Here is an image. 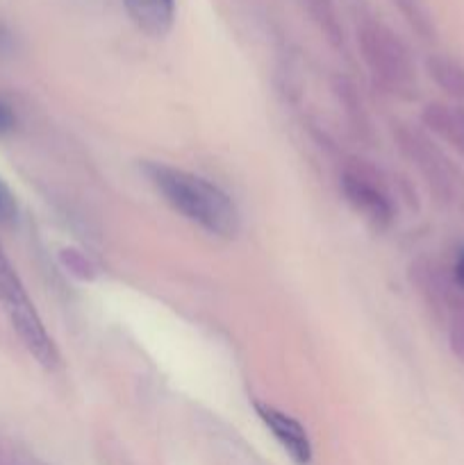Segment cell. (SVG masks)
I'll return each instance as SVG.
<instances>
[{
    "label": "cell",
    "mask_w": 464,
    "mask_h": 465,
    "mask_svg": "<svg viewBox=\"0 0 464 465\" xmlns=\"http://www.w3.org/2000/svg\"><path fill=\"white\" fill-rule=\"evenodd\" d=\"M421 121L432 134L464 154V104L430 103L423 107Z\"/></svg>",
    "instance_id": "cell-7"
},
{
    "label": "cell",
    "mask_w": 464,
    "mask_h": 465,
    "mask_svg": "<svg viewBox=\"0 0 464 465\" xmlns=\"http://www.w3.org/2000/svg\"><path fill=\"white\" fill-rule=\"evenodd\" d=\"M426 71L437 86L458 103H464V66L446 54H432L426 59Z\"/></svg>",
    "instance_id": "cell-9"
},
{
    "label": "cell",
    "mask_w": 464,
    "mask_h": 465,
    "mask_svg": "<svg viewBox=\"0 0 464 465\" xmlns=\"http://www.w3.org/2000/svg\"><path fill=\"white\" fill-rule=\"evenodd\" d=\"M9 44H12V39H9V32L5 30V27H0V50H7Z\"/></svg>",
    "instance_id": "cell-17"
},
{
    "label": "cell",
    "mask_w": 464,
    "mask_h": 465,
    "mask_svg": "<svg viewBox=\"0 0 464 465\" xmlns=\"http://www.w3.org/2000/svg\"><path fill=\"white\" fill-rule=\"evenodd\" d=\"M144 173L155 191L187 221L214 236L235 239L241 227L239 209L214 182L159 162H146Z\"/></svg>",
    "instance_id": "cell-1"
},
{
    "label": "cell",
    "mask_w": 464,
    "mask_h": 465,
    "mask_svg": "<svg viewBox=\"0 0 464 465\" xmlns=\"http://www.w3.org/2000/svg\"><path fill=\"white\" fill-rule=\"evenodd\" d=\"M449 343L455 357L464 363V312L455 313L449 325Z\"/></svg>",
    "instance_id": "cell-13"
},
{
    "label": "cell",
    "mask_w": 464,
    "mask_h": 465,
    "mask_svg": "<svg viewBox=\"0 0 464 465\" xmlns=\"http://www.w3.org/2000/svg\"><path fill=\"white\" fill-rule=\"evenodd\" d=\"M0 302H3L5 312H7L9 316V322H12L14 331H16V336L21 339V343L25 345L27 352H30L41 366L53 368L59 359L57 350H55L53 339H50L44 322H41L39 313H36L25 286L18 280L16 271L0 277Z\"/></svg>",
    "instance_id": "cell-3"
},
{
    "label": "cell",
    "mask_w": 464,
    "mask_h": 465,
    "mask_svg": "<svg viewBox=\"0 0 464 465\" xmlns=\"http://www.w3.org/2000/svg\"><path fill=\"white\" fill-rule=\"evenodd\" d=\"M450 284L464 295V245H459L453 254V263H450Z\"/></svg>",
    "instance_id": "cell-14"
},
{
    "label": "cell",
    "mask_w": 464,
    "mask_h": 465,
    "mask_svg": "<svg viewBox=\"0 0 464 465\" xmlns=\"http://www.w3.org/2000/svg\"><path fill=\"white\" fill-rule=\"evenodd\" d=\"M14 127H16V114H14V109L0 98V136L9 134Z\"/></svg>",
    "instance_id": "cell-15"
},
{
    "label": "cell",
    "mask_w": 464,
    "mask_h": 465,
    "mask_svg": "<svg viewBox=\"0 0 464 465\" xmlns=\"http://www.w3.org/2000/svg\"><path fill=\"white\" fill-rule=\"evenodd\" d=\"M308 12V16L312 18L314 25L321 30V35L330 41L335 48L344 45V30H341L339 16H337L335 0H300Z\"/></svg>",
    "instance_id": "cell-10"
},
{
    "label": "cell",
    "mask_w": 464,
    "mask_h": 465,
    "mask_svg": "<svg viewBox=\"0 0 464 465\" xmlns=\"http://www.w3.org/2000/svg\"><path fill=\"white\" fill-rule=\"evenodd\" d=\"M341 191L350 207L373 227L385 230L394 223L396 204L380 173L362 159H350L341 171Z\"/></svg>",
    "instance_id": "cell-5"
},
{
    "label": "cell",
    "mask_w": 464,
    "mask_h": 465,
    "mask_svg": "<svg viewBox=\"0 0 464 465\" xmlns=\"http://www.w3.org/2000/svg\"><path fill=\"white\" fill-rule=\"evenodd\" d=\"M394 139L400 153L421 173V177L426 180L428 189L435 193V198L441 200V203H453L458 198L459 177L453 163L449 162V157L441 153L439 145L426 132L417 130L412 125L396 127Z\"/></svg>",
    "instance_id": "cell-4"
},
{
    "label": "cell",
    "mask_w": 464,
    "mask_h": 465,
    "mask_svg": "<svg viewBox=\"0 0 464 465\" xmlns=\"http://www.w3.org/2000/svg\"><path fill=\"white\" fill-rule=\"evenodd\" d=\"M359 53L373 80L394 95H409L417 86L412 54L398 35L380 21H364L358 30Z\"/></svg>",
    "instance_id": "cell-2"
},
{
    "label": "cell",
    "mask_w": 464,
    "mask_h": 465,
    "mask_svg": "<svg viewBox=\"0 0 464 465\" xmlns=\"http://www.w3.org/2000/svg\"><path fill=\"white\" fill-rule=\"evenodd\" d=\"M16 198H14L12 189L7 186V182L0 177V225H12L16 221Z\"/></svg>",
    "instance_id": "cell-12"
},
{
    "label": "cell",
    "mask_w": 464,
    "mask_h": 465,
    "mask_svg": "<svg viewBox=\"0 0 464 465\" xmlns=\"http://www.w3.org/2000/svg\"><path fill=\"white\" fill-rule=\"evenodd\" d=\"M9 271H14V266L9 263V259L5 257L3 248H0V275H5V272H9Z\"/></svg>",
    "instance_id": "cell-16"
},
{
    "label": "cell",
    "mask_w": 464,
    "mask_h": 465,
    "mask_svg": "<svg viewBox=\"0 0 464 465\" xmlns=\"http://www.w3.org/2000/svg\"><path fill=\"white\" fill-rule=\"evenodd\" d=\"M255 411H257L264 427L271 431L273 439L282 445V450H285L296 463L308 465L312 461V443H309V436L308 431H305V427L300 425L296 418H291L289 413L280 411V409L264 402H255Z\"/></svg>",
    "instance_id": "cell-6"
},
{
    "label": "cell",
    "mask_w": 464,
    "mask_h": 465,
    "mask_svg": "<svg viewBox=\"0 0 464 465\" xmlns=\"http://www.w3.org/2000/svg\"><path fill=\"white\" fill-rule=\"evenodd\" d=\"M127 16L141 32L164 36L176 21V0H123Z\"/></svg>",
    "instance_id": "cell-8"
},
{
    "label": "cell",
    "mask_w": 464,
    "mask_h": 465,
    "mask_svg": "<svg viewBox=\"0 0 464 465\" xmlns=\"http://www.w3.org/2000/svg\"><path fill=\"white\" fill-rule=\"evenodd\" d=\"M59 259H62V263L66 266V271L71 272V275L80 277V280H91V277L96 275L94 263H91L89 259H86V254H82L80 250H62V252H59Z\"/></svg>",
    "instance_id": "cell-11"
}]
</instances>
